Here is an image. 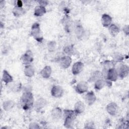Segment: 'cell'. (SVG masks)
Segmentation results:
<instances>
[{"label": "cell", "instance_id": "obj_29", "mask_svg": "<svg viewBox=\"0 0 129 129\" xmlns=\"http://www.w3.org/2000/svg\"><path fill=\"white\" fill-rule=\"evenodd\" d=\"M29 128L30 129H33V128H40V127L39 126V124L36 122H32L29 124Z\"/></svg>", "mask_w": 129, "mask_h": 129}, {"label": "cell", "instance_id": "obj_2", "mask_svg": "<svg viewBox=\"0 0 129 129\" xmlns=\"http://www.w3.org/2000/svg\"><path fill=\"white\" fill-rule=\"evenodd\" d=\"M31 35L38 42H42L43 38L40 29V25L38 23H34L31 28Z\"/></svg>", "mask_w": 129, "mask_h": 129}, {"label": "cell", "instance_id": "obj_30", "mask_svg": "<svg viewBox=\"0 0 129 129\" xmlns=\"http://www.w3.org/2000/svg\"><path fill=\"white\" fill-rule=\"evenodd\" d=\"M123 31L124 33L126 35H128L129 34V26L128 25H125L124 26L123 28Z\"/></svg>", "mask_w": 129, "mask_h": 129}, {"label": "cell", "instance_id": "obj_10", "mask_svg": "<svg viewBox=\"0 0 129 129\" xmlns=\"http://www.w3.org/2000/svg\"><path fill=\"white\" fill-rule=\"evenodd\" d=\"M106 110L111 115H115L118 110V106L115 102H111L107 105Z\"/></svg>", "mask_w": 129, "mask_h": 129}, {"label": "cell", "instance_id": "obj_9", "mask_svg": "<svg viewBox=\"0 0 129 129\" xmlns=\"http://www.w3.org/2000/svg\"><path fill=\"white\" fill-rule=\"evenodd\" d=\"M84 64L81 61H78L75 62L72 67V73L75 75H78L80 73H81L84 68Z\"/></svg>", "mask_w": 129, "mask_h": 129}, {"label": "cell", "instance_id": "obj_20", "mask_svg": "<svg viewBox=\"0 0 129 129\" xmlns=\"http://www.w3.org/2000/svg\"><path fill=\"white\" fill-rule=\"evenodd\" d=\"M35 71L34 68L30 64L26 65L24 69V74L28 77H32L34 75Z\"/></svg>", "mask_w": 129, "mask_h": 129}, {"label": "cell", "instance_id": "obj_19", "mask_svg": "<svg viewBox=\"0 0 129 129\" xmlns=\"http://www.w3.org/2000/svg\"><path fill=\"white\" fill-rule=\"evenodd\" d=\"M108 31L110 35L113 36H116L119 32V27L114 24H111L108 28Z\"/></svg>", "mask_w": 129, "mask_h": 129}, {"label": "cell", "instance_id": "obj_23", "mask_svg": "<svg viewBox=\"0 0 129 129\" xmlns=\"http://www.w3.org/2000/svg\"><path fill=\"white\" fill-rule=\"evenodd\" d=\"M105 84L106 82L103 79H99L95 81L94 88L96 90H101L104 87Z\"/></svg>", "mask_w": 129, "mask_h": 129}, {"label": "cell", "instance_id": "obj_26", "mask_svg": "<svg viewBox=\"0 0 129 129\" xmlns=\"http://www.w3.org/2000/svg\"><path fill=\"white\" fill-rule=\"evenodd\" d=\"M56 48V43L54 41H51L47 44V48L49 51L53 52Z\"/></svg>", "mask_w": 129, "mask_h": 129}, {"label": "cell", "instance_id": "obj_15", "mask_svg": "<svg viewBox=\"0 0 129 129\" xmlns=\"http://www.w3.org/2000/svg\"><path fill=\"white\" fill-rule=\"evenodd\" d=\"M52 69L49 66H46L43 68V69L40 72L41 76L44 79L49 78L51 74Z\"/></svg>", "mask_w": 129, "mask_h": 129}, {"label": "cell", "instance_id": "obj_1", "mask_svg": "<svg viewBox=\"0 0 129 129\" xmlns=\"http://www.w3.org/2000/svg\"><path fill=\"white\" fill-rule=\"evenodd\" d=\"M21 101L23 109H30L34 104V98L32 93L29 91L24 92L22 96Z\"/></svg>", "mask_w": 129, "mask_h": 129}, {"label": "cell", "instance_id": "obj_33", "mask_svg": "<svg viewBox=\"0 0 129 129\" xmlns=\"http://www.w3.org/2000/svg\"><path fill=\"white\" fill-rule=\"evenodd\" d=\"M21 84H17L16 85H15L14 87V88L13 89L15 90V91H18L20 90V89H21Z\"/></svg>", "mask_w": 129, "mask_h": 129}, {"label": "cell", "instance_id": "obj_16", "mask_svg": "<svg viewBox=\"0 0 129 129\" xmlns=\"http://www.w3.org/2000/svg\"><path fill=\"white\" fill-rule=\"evenodd\" d=\"M51 114L53 119H59L62 116V111L60 108L55 107L52 110Z\"/></svg>", "mask_w": 129, "mask_h": 129}, {"label": "cell", "instance_id": "obj_28", "mask_svg": "<svg viewBox=\"0 0 129 129\" xmlns=\"http://www.w3.org/2000/svg\"><path fill=\"white\" fill-rule=\"evenodd\" d=\"M94 124L92 121H88L85 124L84 127L86 128H95Z\"/></svg>", "mask_w": 129, "mask_h": 129}, {"label": "cell", "instance_id": "obj_17", "mask_svg": "<svg viewBox=\"0 0 129 129\" xmlns=\"http://www.w3.org/2000/svg\"><path fill=\"white\" fill-rule=\"evenodd\" d=\"M2 81L6 84L11 83L13 81V77L6 70L3 71V76H2Z\"/></svg>", "mask_w": 129, "mask_h": 129}, {"label": "cell", "instance_id": "obj_13", "mask_svg": "<svg viewBox=\"0 0 129 129\" xmlns=\"http://www.w3.org/2000/svg\"><path fill=\"white\" fill-rule=\"evenodd\" d=\"M101 23L104 27H109L112 22V18L108 14H104L101 17Z\"/></svg>", "mask_w": 129, "mask_h": 129}, {"label": "cell", "instance_id": "obj_27", "mask_svg": "<svg viewBox=\"0 0 129 129\" xmlns=\"http://www.w3.org/2000/svg\"><path fill=\"white\" fill-rule=\"evenodd\" d=\"M63 51L68 55H72L74 52V49L72 46H67L64 48Z\"/></svg>", "mask_w": 129, "mask_h": 129}, {"label": "cell", "instance_id": "obj_21", "mask_svg": "<svg viewBox=\"0 0 129 129\" xmlns=\"http://www.w3.org/2000/svg\"><path fill=\"white\" fill-rule=\"evenodd\" d=\"M15 105V103L13 100H8L4 102L3 107L6 111H9L12 109Z\"/></svg>", "mask_w": 129, "mask_h": 129}, {"label": "cell", "instance_id": "obj_11", "mask_svg": "<svg viewBox=\"0 0 129 129\" xmlns=\"http://www.w3.org/2000/svg\"><path fill=\"white\" fill-rule=\"evenodd\" d=\"M96 100V97L93 91L88 92L85 96V101L89 105H93Z\"/></svg>", "mask_w": 129, "mask_h": 129}, {"label": "cell", "instance_id": "obj_18", "mask_svg": "<svg viewBox=\"0 0 129 129\" xmlns=\"http://www.w3.org/2000/svg\"><path fill=\"white\" fill-rule=\"evenodd\" d=\"M46 12L45 8L41 6H36L34 9V14L36 17H41Z\"/></svg>", "mask_w": 129, "mask_h": 129}, {"label": "cell", "instance_id": "obj_4", "mask_svg": "<svg viewBox=\"0 0 129 129\" xmlns=\"http://www.w3.org/2000/svg\"><path fill=\"white\" fill-rule=\"evenodd\" d=\"M63 88L58 85L54 86L51 90V94L55 98L61 97L63 95Z\"/></svg>", "mask_w": 129, "mask_h": 129}, {"label": "cell", "instance_id": "obj_6", "mask_svg": "<svg viewBox=\"0 0 129 129\" xmlns=\"http://www.w3.org/2000/svg\"><path fill=\"white\" fill-rule=\"evenodd\" d=\"M72 60L71 57L69 55H66L62 57L60 59L59 61V63L61 68L66 69L68 68L70 66L72 63Z\"/></svg>", "mask_w": 129, "mask_h": 129}, {"label": "cell", "instance_id": "obj_3", "mask_svg": "<svg viewBox=\"0 0 129 129\" xmlns=\"http://www.w3.org/2000/svg\"><path fill=\"white\" fill-rule=\"evenodd\" d=\"M21 59L24 64L25 65L30 64L33 60V54L30 50H28L22 56Z\"/></svg>", "mask_w": 129, "mask_h": 129}, {"label": "cell", "instance_id": "obj_22", "mask_svg": "<svg viewBox=\"0 0 129 129\" xmlns=\"http://www.w3.org/2000/svg\"><path fill=\"white\" fill-rule=\"evenodd\" d=\"M12 12L15 17H19L24 14V10L22 8V7L16 6L13 9Z\"/></svg>", "mask_w": 129, "mask_h": 129}, {"label": "cell", "instance_id": "obj_8", "mask_svg": "<svg viewBox=\"0 0 129 129\" xmlns=\"http://www.w3.org/2000/svg\"><path fill=\"white\" fill-rule=\"evenodd\" d=\"M118 76L120 79H123L125 78L128 74V67L125 64H122L120 66L118 71H117Z\"/></svg>", "mask_w": 129, "mask_h": 129}, {"label": "cell", "instance_id": "obj_12", "mask_svg": "<svg viewBox=\"0 0 129 129\" xmlns=\"http://www.w3.org/2000/svg\"><path fill=\"white\" fill-rule=\"evenodd\" d=\"M47 104L46 100L43 98H39L34 103L35 109L37 111H39L42 109Z\"/></svg>", "mask_w": 129, "mask_h": 129}, {"label": "cell", "instance_id": "obj_24", "mask_svg": "<svg viewBox=\"0 0 129 129\" xmlns=\"http://www.w3.org/2000/svg\"><path fill=\"white\" fill-rule=\"evenodd\" d=\"M85 32L84 28L81 25H78L75 29V33L77 36L78 38H81L83 36L84 33Z\"/></svg>", "mask_w": 129, "mask_h": 129}, {"label": "cell", "instance_id": "obj_14", "mask_svg": "<svg viewBox=\"0 0 129 129\" xmlns=\"http://www.w3.org/2000/svg\"><path fill=\"white\" fill-rule=\"evenodd\" d=\"M74 108V111L77 114H81L84 111L85 109V105L83 102L79 101L75 103Z\"/></svg>", "mask_w": 129, "mask_h": 129}, {"label": "cell", "instance_id": "obj_5", "mask_svg": "<svg viewBox=\"0 0 129 129\" xmlns=\"http://www.w3.org/2000/svg\"><path fill=\"white\" fill-rule=\"evenodd\" d=\"M107 79L111 82H115L116 81L118 78V74L117 70L114 68H110L107 73Z\"/></svg>", "mask_w": 129, "mask_h": 129}, {"label": "cell", "instance_id": "obj_25", "mask_svg": "<svg viewBox=\"0 0 129 129\" xmlns=\"http://www.w3.org/2000/svg\"><path fill=\"white\" fill-rule=\"evenodd\" d=\"M102 76V73L101 72H99V71H95L94 72L92 76L90 77V80L91 81H96L97 80L101 79V77Z\"/></svg>", "mask_w": 129, "mask_h": 129}, {"label": "cell", "instance_id": "obj_7", "mask_svg": "<svg viewBox=\"0 0 129 129\" xmlns=\"http://www.w3.org/2000/svg\"><path fill=\"white\" fill-rule=\"evenodd\" d=\"M88 89V85L87 82L81 81L79 82L76 86L75 90L79 94H82L86 92Z\"/></svg>", "mask_w": 129, "mask_h": 129}, {"label": "cell", "instance_id": "obj_31", "mask_svg": "<svg viewBox=\"0 0 129 129\" xmlns=\"http://www.w3.org/2000/svg\"><path fill=\"white\" fill-rule=\"evenodd\" d=\"M38 2L40 4V6H41L44 7L45 6H46L48 4V1H38Z\"/></svg>", "mask_w": 129, "mask_h": 129}, {"label": "cell", "instance_id": "obj_32", "mask_svg": "<svg viewBox=\"0 0 129 129\" xmlns=\"http://www.w3.org/2000/svg\"><path fill=\"white\" fill-rule=\"evenodd\" d=\"M123 56L121 55H118L117 54L115 56V60L116 61H121L123 59Z\"/></svg>", "mask_w": 129, "mask_h": 129}]
</instances>
